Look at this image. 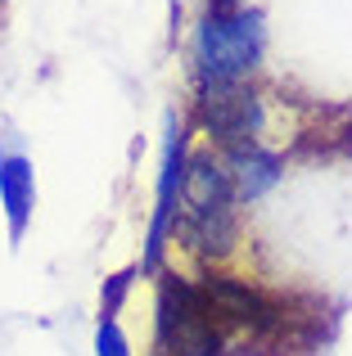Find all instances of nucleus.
<instances>
[{
  "label": "nucleus",
  "mask_w": 352,
  "mask_h": 356,
  "mask_svg": "<svg viewBox=\"0 0 352 356\" xmlns=\"http://www.w3.org/2000/svg\"><path fill=\"white\" fill-rule=\"evenodd\" d=\"M95 356H131V343H127V334L118 330L113 321L99 325V334H95Z\"/></svg>",
  "instance_id": "nucleus-7"
},
{
  "label": "nucleus",
  "mask_w": 352,
  "mask_h": 356,
  "mask_svg": "<svg viewBox=\"0 0 352 356\" xmlns=\"http://www.w3.org/2000/svg\"><path fill=\"white\" fill-rule=\"evenodd\" d=\"M235 208L239 194L230 185L226 163L212 158H190L181 176V199H176V217H181V235L199 252H226L235 243Z\"/></svg>",
  "instance_id": "nucleus-1"
},
{
  "label": "nucleus",
  "mask_w": 352,
  "mask_h": 356,
  "mask_svg": "<svg viewBox=\"0 0 352 356\" xmlns=\"http://www.w3.org/2000/svg\"><path fill=\"white\" fill-rule=\"evenodd\" d=\"M226 172H230V185H235L239 203H244V199H257V194H266L275 181H280V163H275L271 154H262L257 145L226 154Z\"/></svg>",
  "instance_id": "nucleus-6"
},
{
  "label": "nucleus",
  "mask_w": 352,
  "mask_h": 356,
  "mask_svg": "<svg viewBox=\"0 0 352 356\" xmlns=\"http://www.w3.org/2000/svg\"><path fill=\"white\" fill-rule=\"evenodd\" d=\"M154 356H235L230 352V334L217 321L203 284L181 280V275H163Z\"/></svg>",
  "instance_id": "nucleus-2"
},
{
  "label": "nucleus",
  "mask_w": 352,
  "mask_h": 356,
  "mask_svg": "<svg viewBox=\"0 0 352 356\" xmlns=\"http://www.w3.org/2000/svg\"><path fill=\"white\" fill-rule=\"evenodd\" d=\"M212 9H230V0H217V5H212Z\"/></svg>",
  "instance_id": "nucleus-8"
},
{
  "label": "nucleus",
  "mask_w": 352,
  "mask_h": 356,
  "mask_svg": "<svg viewBox=\"0 0 352 356\" xmlns=\"http://www.w3.org/2000/svg\"><path fill=\"white\" fill-rule=\"evenodd\" d=\"M0 203H5L9 217V235H23L27 217H32L36 203V185H32V163L23 154H0Z\"/></svg>",
  "instance_id": "nucleus-5"
},
{
  "label": "nucleus",
  "mask_w": 352,
  "mask_h": 356,
  "mask_svg": "<svg viewBox=\"0 0 352 356\" xmlns=\"http://www.w3.org/2000/svg\"><path fill=\"white\" fill-rule=\"evenodd\" d=\"M266 45V27L257 9H208L194 36V59H199L203 90L212 86H244L257 68Z\"/></svg>",
  "instance_id": "nucleus-3"
},
{
  "label": "nucleus",
  "mask_w": 352,
  "mask_h": 356,
  "mask_svg": "<svg viewBox=\"0 0 352 356\" xmlns=\"http://www.w3.org/2000/svg\"><path fill=\"white\" fill-rule=\"evenodd\" d=\"M203 127L212 131V140L226 154L248 149L257 140V131H262V104L244 86H212L203 90Z\"/></svg>",
  "instance_id": "nucleus-4"
}]
</instances>
